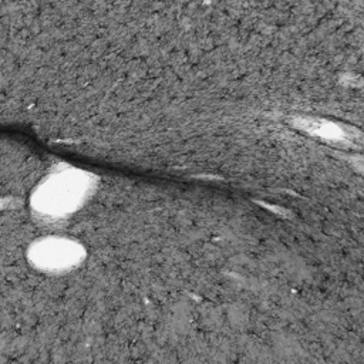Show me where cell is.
Here are the masks:
<instances>
[{"label":"cell","mask_w":364,"mask_h":364,"mask_svg":"<svg viewBox=\"0 0 364 364\" xmlns=\"http://www.w3.org/2000/svg\"><path fill=\"white\" fill-rule=\"evenodd\" d=\"M88 178L82 172L65 171L60 172L46 181L40 192L41 196L51 200L53 203H67L80 198L88 185Z\"/></svg>","instance_id":"1"}]
</instances>
